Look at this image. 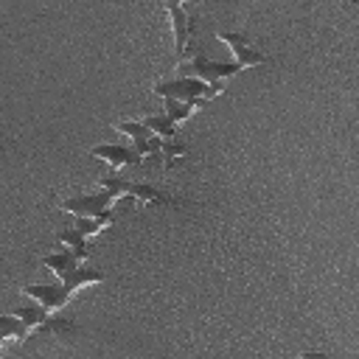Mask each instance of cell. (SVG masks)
<instances>
[{"instance_id":"8992f818","label":"cell","mask_w":359,"mask_h":359,"mask_svg":"<svg viewBox=\"0 0 359 359\" xmlns=\"http://www.w3.org/2000/svg\"><path fill=\"white\" fill-rule=\"evenodd\" d=\"M115 202L109 191H98V194H79V196H67L59 202L62 210L73 213L76 219H93V216H101L104 210H109L107 205Z\"/></svg>"},{"instance_id":"7a4b0ae2","label":"cell","mask_w":359,"mask_h":359,"mask_svg":"<svg viewBox=\"0 0 359 359\" xmlns=\"http://www.w3.org/2000/svg\"><path fill=\"white\" fill-rule=\"evenodd\" d=\"M163 8L168 11L171 17V34H174V59L177 62H185L188 56L196 53L194 48V31H196V17H194V8L185 6V3H163Z\"/></svg>"},{"instance_id":"2e32d148","label":"cell","mask_w":359,"mask_h":359,"mask_svg":"<svg viewBox=\"0 0 359 359\" xmlns=\"http://www.w3.org/2000/svg\"><path fill=\"white\" fill-rule=\"evenodd\" d=\"M194 112V107L191 104H180V101H165V115L174 121V123H180V121H185L188 115Z\"/></svg>"},{"instance_id":"5bb4252c","label":"cell","mask_w":359,"mask_h":359,"mask_svg":"<svg viewBox=\"0 0 359 359\" xmlns=\"http://www.w3.org/2000/svg\"><path fill=\"white\" fill-rule=\"evenodd\" d=\"M0 334H3V337H14L17 342H22V339L31 334V328H28L22 320L11 317V314H0Z\"/></svg>"},{"instance_id":"ac0fdd59","label":"cell","mask_w":359,"mask_h":359,"mask_svg":"<svg viewBox=\"0 0 359 359\" xmlns=\"http://www.w3.org/2000/svg\"><path fill=\"white\" fill-rule=\"evenodd\" d=\"M3 342H6V337H3V334H0V345H3Z\"/></svg>"},{"instance_id":"30bf717a","label":"cell","mask_w":359,"mask_h":359,"mask_svg":"<svg viewBox=\"0 0 359 359\" xmlns=\"http://www.w3.org/2000/svg\"><path fill=\"white\" fill-rule=\"evenodd\" d=\"M56 241H59V244H67L65 250H70L79 261H87V258H90V238H84L73 224H70L67 230H62V233L56 236Z\"/></svg>"},{"instance_id":"e0dca14e","label":"cell","mask_w":359,"mask_h":359,"mask_svg":"<svg viewBox=\"0 0 359 359\" xmlns=\"http://www.w3.org/2000/svg\"><path fill=\"white\" fill-rule=\"evenodd\" d=\"M297 359H331L325 351H303Z\"/></svg>"},{"instance_id":"3957f363","label":"cell","mask_w":359,"mask_h":359,"mask_svg":"<svg viewBox=\"0 0 359 359\" xmlns=\"http://www.w3.org/2000/svg\"><path fill=\"white\" fill-rule=\"evenodd\" d=\"M241 67L233 62V65H222V62H213V59H208L202 50H196L194 56H191V62H185V65H180V76H188V79H199L202 84H208L210 87V93L213 95H219L222 93V87H224V81L230 79V76H236Z\"/></svg>"},{"instance_id":"9c48e42d","label":"cell","mask_w":359,"mask_h":359,"mask_svg":"<svg viewBox=\"0 0 359 359\" xmlns=\"http://www.w3.org/2000/svg\"><path fill=\"white\" fill-rule=\"evenodd\" d=\"M90 157H98V160L109 163V165H112V174H115L118 168H123V165H140L137 154H135L132 149H126V146H118V143L93 146V149H90Z\"/></svg>"},{"instance_id":"ba28073f","label":"cell","mask_w":359,"mask_h":359,"mask_svg":"<svg viewBox=\"0 0 359 359\" xmlns=\"http://www.w3.org/2000/svg\"><path fill=\"white\" fill-rule=\"evenodd\" d=\"M22 292L28 297H34L45 311H53V309H62L73 294L65 289V286H45V283H25Z\"/></svg>"},{"instance_id":"9a60e30c","label":"cell","mask_w":359,"mask_h":359,"mask_svg":"<svg viewBox=\"0 0 359 359\" xmlns=\"http://www.w3.org/2000/svg\"><path fill=\"white\" fill-rule=\"evenodd\" d=\"M48 314H50V311H45L42 306H20V309L14 311V317H17V320H22L31 331H34V328L48 317Z\"/></svg>"},{"instance_id":"5b68a950","label":"cell","mask_w":359,"mask_h":359,"mask_svg":"<svg viewBox=\"0 0 359 359\" xmlns=\"http://www.w3.org/2000/svg\"><path fill=\"white\" fill-rule=\"evenodd\" d=\"M115 132L129 135V137L135 140V154H137L140 163H143V157L151 160V163L160 160V137H154V135L146 129L143 121H118V123H115Z\"/></svg>"},{"instance_id":"52a82bcc","label":"cell","mask_w":359,"mask_h":359,"mask_svg":"<svg viewBox=\"0 0 359 359\" xmlns=\"http://www.w3.org/2000/svg\"><path fill=\"white\" fill-rule=\"evenodd\" d=\"M216 36L233 50V56H236V65L238 67H255V65H264V62H269V56L266 53H261L258 48H252V42H250V36L247 34H236V31H216Z\"/></svg>"},{"instance_id":"7c38bea8","label":"cell","mask_w":359,"mask_h":359,"mask_svg":"<svg viewBox=\"0 0 359 359\" xmlns=\"http://www.w3.org/2000/svg\"><path fill=\"white\" fill-rule=\"evenodd\" d=\"M188 157V146L180 140H160V165L174 168Z\"/></svg>"},{"instance_id":"277c9868","label":"cell","mask_w":359,"mask_h":359,"mask_svg":"<svg viewBox=\"0 0 359 359\" xmlns=\"http://www.w3.org/2000/svg\"><path fill=\"white\" fill-rule=\"evenodd\" d=\"M154 95H160L163 101H180V104H191L194 109L208 104L210 98H216L210 93L208 84H202L199 79H188V76H180V79H165V81H157L154 84Z\"/></svg>"},{"instance_id":"6da1fadb","label":"cell","mask_w":359,"mask_h":359,"mask_svg":"<svg viewBox=\"0 0 359 359\" xmlns=\"http://www.w3.org/2000/svg\"><path fill=\"white\" fill-rule=\"evenodd\" d=\"M42 264L59 278V286H65L70 294H73L79 286H84V283H101V280L107 278L101 269H81V266H79L81 261H79L70 250L48 252V255L42 258Z\"/></svg>"},{"instance_id":"8fae6325","label":"cell","mask_w":359,"mask_h":359,"mask_svg":"<svg viewBox=\"0 0 359 359\" xmlns=\"http://www.w3.org/2000/svg\"><path fill=\"white\" fill-rule=\"evenodd\" d=\"M143 123H146V129H149L154 137H160V140H177V123H174L165 112L146 115V118H143Z\"/></svg>"},{"instance_id":"4fadbf2b","label":"cell","mask_w":359,"mask_h":359,"mask_svg":"<svg viewBox=\"0 0 359 359\" xmlns=\"http://www.w3.org/2000/svg\"><path fill=\"white\" fill-rule=\"evenodd\" d=\"M39 337H67V334H73L76 331V323L73 320H65V317H45L36 328H34Z\"/></svg>"}]
</instances>
